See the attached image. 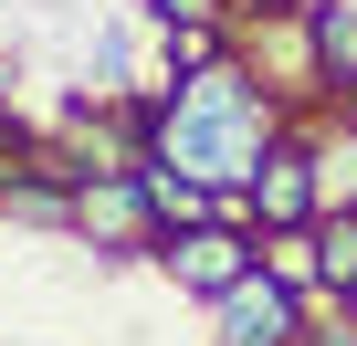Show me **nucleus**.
I'll return each mask as SVG.
<instances>
[{
    "label": "nucleus",
    "instance_id": "1",
    "mask_svg": "<svg viewBox=\"0 0 357 346\" xmlns=\"http://www.w3.org/2000/svg\"><path fill=\"white\" fill-rule=\"evenodd\" d=\"M284 126H294V105L242 53L190 63V74H168L147 95V157L178 168V179H200V189H221V221H242V189H252V168L273 157Z\"/></svg>",
    "mask_w": 357,
    "mask_h": 346
},
{
    "label": "nucleus",
    "instance_id": "2",
    "mask_svg": "<svg viewBox=\"0 0 357 346\" xmlns=\"http://www.w3.org/2000/svg\"><path fill=\"white\" fill-rule=\"evenodd\" d=\"M74 231L95 242V262H137L158 252V210H147V179L137 168H84V189H74Z\"/></svg>",
    "mask_w": 357,
    "mask_h": 346
},
{
    "label": "nucleus",
    "instance_id": "3",
    "mask_svg": "<svg viewBox=\"0 0 357 346\" xmlns=\"http://www.w3.org/2000/svg\"><path fill=\"white\" fill-rule=\"evenodd\" d=\"M305 221H326V189H315V136H273V157L252 168V189H242V231L263 242V231H305Z\"/></svg>",
    "mask_w": 357,
    "mask_h": 346
},
{
    "label": "nucleus",
    "instance_id": "4",
    "mask_svg": "<svg viewBox=\"0 0 357 346\" xmlns=\"http://www.w3.org/2000/svg\"><path fill=\"white\" fill-rule=\"evenodd\" d=\"M158 262H168V283H178V294L221 304V294L263 262V242H252L242 221H200V231H168V242H158Z\"/></svg>",
    "mask_w": 357,
    "mask_h": 346
},
{
    "label": "nucleus",
    "instance_id": "5",
    "mask_svg": "<svg viewBox=\"0 0 357 346\" xmlns=\"http://www.w3.org/2000/svg\"><path fill=\"white\" fill-rule=\"evenodd\" d=\"M211 346H305V294L252 262V273L211 304Z\"/></svg>",
    "mask_w": 357,
    "mask_h": 346
},
{
    "label": "nucleus",
    "instance_id": "6",
    "mask_svg": "<svg viewBox=\"0 0 357 346\" xmlns=\"http://www.w3.org/2000/svg\"><path fill=\"white\" fill-rule=\"evenodd\" d=\"M263 273L315 304V294H326V242H315V221H305V231H263ZM326 304H336V294H326Z\"/></svg>",
    "mask_w": 357,
    "mask_h": 346
},
{
    "label": "nucleus",
    "instance_id": "7",
    "mask_svg": "<svg viewBox=\"0 0 357 346\" xmlns=\"http://www.w3.org/2000/svg\"><path fill=\"white\" fill-rule=\"evenodd\" d=\"M305 22H315L326 84H347V74H357V11H347V0H305Z\"/></svg>",
    "mask_w": 357,
    "mask_h": 346
},
{
    "label": "nucleus",
    "instance_id": "8",
    "mask_svg": "<svg viewBox=\"0 0 357 346\" xmlns=\"http://www.w3.org/2000/svg\"><path fill=\"white\" fill-rule=\"evenodd\" d=\"M305 346H357V315L347 325H305Z\"/></svg>",
    "mask_w": 357,
    "mask_h": 346
},
{
    "label": "nucleus",
    "instance_id": "9",
    "mask_svg": "<svg viewBox=\"0 0 357 346\" xmlns=\"http://www.w3.org/2000/svg\"><path fill=\"white\" fill-rule=\"evenodd\" d=\"M336 116H347V126H357V74H347V84H336Z\"/></svg>",
    "mask_w": 357,
    "mask_h": 346
}]
</instances>
